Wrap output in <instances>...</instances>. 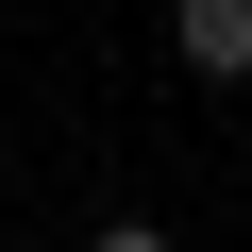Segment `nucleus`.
I'll return each mask as SVG.
<instances>
[{"label": "nucleus", "mask_w": 252, "mask_h": 252, "mask_svg": "<svg viewBox=\"0 0 252 252\" xmlns=\"http://www.w3.org/2000/svg\"><path fill=\"white\" fill-rule=\"evenodd\" d=\"M168 51L202 84H252V0H168Z\"/></svg>", "instance_id": "f257e3e1"}, {"label": "nucleus", "mask_w": 252, "mask_h": 252, "mask_svg": "<svg viewBox=\"0 0 252 252\" xmlns=\"http://www.w3.org/2000/svg\"><path fill=\"white\" fill-rule=\"evenodd\" d=\"M84 252H168V219H101V235H84Z\"/></svg>", "instance_id": "f03ea898"}]
</instances>
